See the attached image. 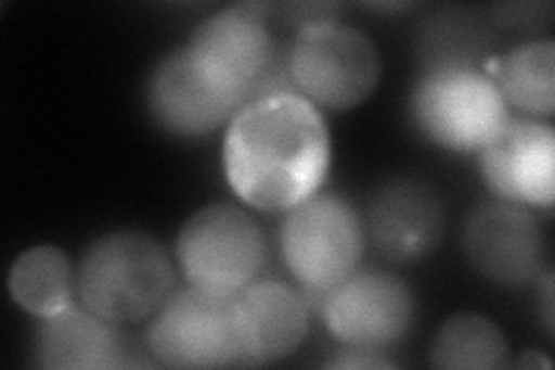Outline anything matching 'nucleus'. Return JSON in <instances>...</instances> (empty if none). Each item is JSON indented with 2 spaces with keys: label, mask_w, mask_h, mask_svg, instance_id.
<instances>
[{
  "label": "nucleus",
  "mask_w": 555,
  "mask_h": 370,
  "mask_svg": "<svg viewBox=\"0 0 555 370\" xmlns=\"http://www.w3.org/2000/svg\"><path fill=\"white\" fill-rule=\"evenodd\" d=\"M222 165L234 195L262 214H287L318 195L332 165L322 112L299 93L250 100L228 123Z\"/></svg>",
  "instance_id": "f257e3e1"
},
{
  "label": "nucleus",
  "mask_w": 555,
  "mask_h": 370,
  "mask_svg": "<svg viewBox=\"0 0 555 370\" xmlns=\"http://www.w3.org/2000/svg\"><path fill=\"white\" fill-rule=\"evenodd\" d=\"M267 3H241L204 20L188 42L199 73L238 107L250 100L297 93L287 69V49H278Z\"/></svg>",
  "instance_id": "f03ea898"
},
{
  "label": "nucleus",
  "mask_w": 555,
  "mask_h": 370,
  "mask_svg": "<svg viewBox=\"0 0 555 370\" xmlns=\"http://www.w3.org/2000/svg\"><path fill=\"white\" fill-rule=\"evenodd\" d=\"M173 283L177 278L163 245L130 229L91 243L77 269L79 302L118 327L153 317L171 296Z\"/></svg>",
  "instance_id": "7ed1b4c3"
},
{
  "label": "nucleus",
  "mask_w": 555,
  "mask_h": 370,
  "mask_svg": "<svg viewBox=\"0 0 555 370\" xmlns=\"http://www.w3.org/2000/svg\"><path fill=\"white\" fill-rule=\"evenodd\" d=\"M410 116L430 144L454 153H479L512 118L500 88L479 67L424 69L410 93Z\"/></svg>",
  "instance_id": "20e7f679"
},
{
  "label": "nucleus",
  "mask_w": 555,
  "mask_h": 370,
  "mask_svg": "<svg viewBox=\"0 0 555 370\" xmlns=\"http://www.w3.org/2000/svg\"><path fill=\"white\" fill-rule=\"evenodd\" d=\"M294 91L324 110H352L369 100L382 75L375 42L359 28L338 22L297 30L287 49Z\"/></svg>",
  "instance_id": "39448f33"
},
{
  "label": "nucleus",
  "mask_w": 555,
  "mask_h": 370,
  "mask_svg": "<svg viewBox=\"0 0 555 370\" xmlns=\"http://www.w3.org/2000/svg\"><path fill=\"white\" fill-rule=\"evenodd\" d=\"M177 261L188 285L236 296L267 269L269 245L241 206L211 204L185 220L177 239Z\"/></svg>",
  "instance_id": "423d86ee"
},
{
  "label": "nucleus",
  "mask_w": 555,
  "mask_h": 370,
  "mask_svg": "<svg viewBox=\"0 0 555 370\" xmlns=\"http://www.w3.org/2000/svg\"><path fill=\"white\" fill-rule=\"evenodd\" d=\"M366 229L357 208L340 195H312L285 214L281 255L306 296L336 288L363 257Z\"/></svg>",
  "instance_id": "0eeeda50"
},
{
  "label": "nucleus",
  "mask_w": 555,
  "mask_h": 370,
  "mask_svg": "<svg viewBox=\"0 0 555 370\" xmlns=\"http://www.w3.org/2000/svg\"><path fill=\"white\" fill-rule=\"evenodd\" d=\"M146 347L167 368L238 366L236 296L193 285L173 290L151 317Z\"/></svg>",
  "instance_id": "6e6552de"
},
{
  "label": "nucleus",
  "mask_w": 555,
  "mask_h": 370,
  "mask_svg": "<svg viewBox=\"0 0 555 370\" xmlns=\"http://www.w3.org/2000/svg\"><path fill=\"white\" fill-rule=\"evenodd\" d=\"M306 298L347 349H389L405 339L416 312L412 290L387 271L357 269L336 288Z\"/></svg>",
  "instance_id": "1a4fd4ad"
},
{
  "label": "nucleus",
  "mask_w": 555,
  "mask_h": 370,
  "mask_svg": "<svg viewBox=\"0 0 555 370\" xmlns=\"http://www.w3.org/2000/svg\"><path fill=\"white\" fill-rule=\"evenodd\" d=\"M465 255L473 267L498 285L537 283L546 267V241L530 208L489 202L477 206L465 222Z\"/></svg>",
  "instance_id": "9d476101"
},
{
  "label": "nucleus",
  "mask_w": 555,
  "mask_h": 370,
  "mask_svg": "<svg viewBox=\"0 0 555 370\" xmlns=\"http://www.w3.org/2000/svg\"><path fill=\"white\" fill-rule=\"evenodd\" d=\"M481 179L495 200L526 208H553L555 135L537 118H509L479 151Z\"/></svg>",
  "instance_id": "9b49d317"
},
{
  "label": "nucleus",
  "mask_w": 555,
  "mask_h": 370,
  "mask_svg": "<svg viewBox=\"0 0 555 370\" xmlns=\"http://www.w3.org/2000/svg\"><path fill=\"white\" fill-rule=\"evenodd\" d=\"M146 98L155 123L183 139L211 135L241 110L199 73L185 47L171 51L153 67Z\"/></svg>",
  "instance_id": "f8f14e48"
},
{
  "label": "nucleus",
  "mask_w": 555,
  "mask_h": 370,
  "mask_svg": "<svg viewBox=\"0 0 555 370\" xmlns=\"http://www.w3.org/2000/svg\"><path fill=\"white\" fill-rule=\"evenodd\" d=\"M310 324V306L304 292L283 280H255L236 294V329L241 363L267 366L289 357Z\"/></svg>",
  "instance_id": "ddd939ff"
},
{
  "label": "nucleus",
  "mask_w": 555,
  "mask_h": 370,
  "mask_svg": "<svg viewBox=\"0 0 555 370\" xmlns=\"http://www.w3.org/2000/svg\"><path fill=\"white\" fill-rule=\"evenodd\" d=\"M444 232L438 192L420 179L382 186L369 208V234L375 248L393 261H414L436 251Z\"/></svg>",
  "instance_id": "4468645a"
},
{
  "label": "nucleus",
  "mask_w": 555,
  "mask_h": 370,
  "mask_svg": "<svg viewBox=\"0 0 555 370\" xmlns=\"http://www.w3.org/2000/svg\"><path fill=\"white\" fill-rule=\"evenodd\" d=\"M35 359L47 370H112L139 363L118 324L81 302L42 320Z\"/></svg>",
  "instance_id": "2eb2a0df"
},
{
  "label": "nucleus",
  "mask_w": 555,
  "mask_h": 370,
  "mask_svg": "<svg viewBox=\"0 0 555 370\" xmlns=\"http://www.w3.org/2000/svg\"><path fill=\"white\" fill-rule=\"evenodd\" d=\"M481 69L495 81L507 107H516L537 120L553 116L555 47L551 40L518 44L507 54L491 56Z\"/></svg>",
  "instance_id": "dca6fc26"
},
{
  "label": "nucleus",
  "mask_w": 555,
  "mask_h": 370,
  "mask_svg": "<svg viewBox=\"0 0 555 370\" xmlns=\"http://www.w3.org/2000/svg\"><path fill=\"white\" fill-rule=\"evenodd\" d=\"M493 38L489 24L473 10L444 8L428 14L416 30V54L424 69L483 67Z\"/></svg>",
  "instance_id": "f3484780"
},
{
  "label": "nucleus",
  "mask_w": 555,
  "mask_h": 370,
  "mask_svg": "<svg viewBox=\"0 0 555 370\" xmlns=\"http://www.w3.org/2000/svg\"><path fill=\"white\" fill-rule=\"evenodd\" d=\"M8 288L26 312L47 320L75 304L77 273L69 257L56 245H35L14 259Z\"/></svg>",
  "instance_id": "a211bd4d"
},
{
  "label": "nucleus",
  "mask_w": 555,
  "mask_h": 370,
  "mask_svg": "<svg viewBox=\"0 0 555 370\" xmlns=\"http://www.w3.org/2000/svg\"><path fill=\"white\" fill-rule=\"evenodd\" d=\"M507 357L505 333L489 317L475 312L447 320L430 349V363L444 370H498Z\"/></svg>",
  "instance_id": "6ab92c4d"
},
{
  "label": "nucleus",
  "mask_w": 555,
  "mask_h": 370,
  "mask_svg": "<svg viewBox=\"0 0 555 370\" xmlns=\"http://www.w3.org/2000/svg\"><path fill=\"white\" fill-rule=\"evenodd\" d=\"M498 24H505L509 28H518V30H526V28H540L542 24L548 22V16H542V12H551L548 5H505V8H498Z\"/></svg>",
  "instance_id": "aec40b11"
},
{
  "label": "nucleus",
  "mask_w": 555,
  "mask_h": 370,
  "mask_svg": "<svg viewBox=\"0 0 555 370\" xmlns=\"http://www.w3.org/2000/svg\"><path fill=\"white\" fill-rule=\"evenodd\" d=\"M328 368H393V361L382 357V352H369V349H347L340 352V357L326 363Z\"/></svg>",
  "instance_id": "412c9836"
},
{
  "label": "nucleus",
  "mask_w": 555,
  "mask_h": 370,
  "mask_svg": "<svg viewBox=\"0 0 555 370\" xmlns=\"http://www.w3.org/2000/svg\"><path fill=\"white\" fill-rule=\"evenodd\" d=\"M537 283H540L537 285V292H540V304H537V310L542 315L546 331L553 333V273L544 271Z\"/></svg>",
  "instance_id": "4be33fe9"
}]
</instances>
